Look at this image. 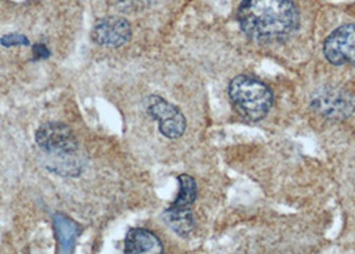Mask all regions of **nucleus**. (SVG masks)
<instances>
[{
  "mask_svg": "<svg viewBox=\"0 0 355 254\" xmlns=\"http://www.w3.org/2000/svg\"><path fill=\"white\" fill-rule=\"evenodd\" d=\"M242 31L261 43L282 42L300 26V12L293 0H243L238 8Z\"/></svg>",
  "mask_w": 355,
  "mask_h": 254,
  "instance_id": "1",
  "label": "nucleus"
},
{
  "mask_svg": "<svg viewBox=\"0 0 355 254\" xmlns=\"http://www.w3.org/2000/svg\"><path fill=\"white\" fill-rule=\"evenodd\" d=\"M35 139L39 149L47 155L46 166L50 171L64 177H76L83 171L87 161L85 151L67 125L44 124L37 128Z\"/></svg>",
  "mask_w": 355,
  "mask_h": 254,
  "instance_id": "2",
  "label": "nucleus"
},
{
  "mask_svg": "<svg viewBox=\"0 0 355 254\" xmlns=\"http://www.w3.org/2000/svg\"><path fill=\"white\" fill-rule=\"evenodd\" d=\"M231 103L236 112L251 122L266 117L274 103L270 87L251 75H238L229 85Z\"/></svg>",
  "mask_w": 355,
  "mask_h": 254,
  "instance_id": "3",
  "label": "nucleus"
},
{
  "mask_svg": "<svg viewBox=\"0 0 355 254\" xmlns=\"http://www.w3.org/2000/svg\"><path fill=\"white\" fill-rule=\"evenodd\" d=\"M147 112L159 125L160 133L170 139H177L186 131V118L175 105L168 103L159 95H150L147 99Z\"/></svg>",
  "mask_w": 355,
  "mask_h": 254,
  "instance_id": "4",
  "label": "nucleus"
},
{
  "mask_svg": "<svg viewBox=\"0 0 355 254\" xmlns=\"http://www.w3.org/2000/svg\"><path fill=\"white\" fill-rule=\"evenodd\" d=\"M311 109L327 119H345L354 112V96L339 89H322L313 95Z\"/></svg>",
  "mask_w": 355,
  "mask_h": 254,
  "instance_id": "5",
  "label": "nucleus"
},
{
  "mask_svg": "<svg viewBox=\"0 0 355 254\" xmlns=\"http://www.w3.org/2000/svg\"><path fill=\"white\" fill-rule=\"evenodd\" d=\"M323 54L334 66L355 65V24L340 26L326 37Z\"/></svg>",
  "mask_w": 355,
  "mask_h": 254,
  "instance_id": "6",
  "label": "nucleus"
},
{
  "mask_svg": "<svg viewBox=\"0 0 355 254\" xmlns=\"http://www.w3.org/2000/svg\"><path fill=\"white\" fill-rule=\"evenodd\" d=\"M132 37V28L127 19L106 17L99 19L92 30L95 43L107 47H121Z\"/></svg>",
  "mask_w": 355,
  "mask_h": 254,
  "instance_id": "7",
  "label": "nucleus"
},
{
  "mask_svg": "<svg viewBox=\"0 0 355 254\" xmlns=\"http://www.w3.org/2000/svg\"><path fill=\"white\" fill-rule=\"evenodd\" d=\"M125 246V254H163V245L159 238L142 228L128 230Z\"/></svg>",
  "mask_w": 355,
  "mask_h": 254,
  "instance_id": "8",
  "label": "nucleus"
},
{
  "mask_svg": "<svg viewBox=\"0 0 355 254\" xmlns=\"http://www.w3.org/2000/svg\"><path fill=\"white\" fill-rule=\"evenodd\" d=\"M163 219L167 226L174 230L178 236H189L196 226V218L190 209L170 206L164 213Z\"/></svg>",
  "mask_w": 355,
  "mask_h": 254,
  "instance_id": "9",
  "label": "nucleus"
},
{
  "mask_svg": "<svg viewBox=\"0 0 355 254\" xmlns=\"http://www.w3.org/2000/svg\"><path fill=\"white\" fill-rule=\"evenodd\" d=\"M178 181H179V192H178L177 198L173 202L171 206L190 209V206L196 202V194H198L196 180L189 174H182L178 177Z\"/></svg>",
  "mask_w": 355,
  "mask_h": 254,
  "instance_id": "10",
  "label": "nucleus"
},
{
  "mask_svg": "<svg viewBox=\"0 0 355 254\" xmlns=\"http://www.w3.org/2000/svg\"><path fill=\"white\" fill-rule=\"evenodd\" d=\"M0 44L6 46V47H15V46H30L28 39L18 34V33H12V34H7L0 39Z\"/></svg>",
  "mask_w": 355,
  "mask_h": 254,
  "instance_id": "11",
  "label": "nucleus"
},
{
  "mask_svg": "<svg viewBox=\"0 0 355 254\" xmlns=\"http://www.w3.org/2000/svg\"><path fill=\"white\" fill-rule=\"evenodd\" d=\"M33 53H34V59L35 60H40V59H47L51 51L49 50V47L43 43H36L33 46Z\"/></svg>",
  "mask_w": 355,
  "mask_h": 254,
  "instance_id": "12",
  "label": "nucleus"
}]
</instances>
